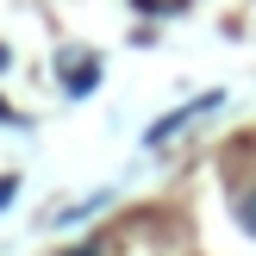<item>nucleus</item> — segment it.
Returning <instances> with one entry per match:
<instances>
[{
    "label": "nucleus",
    "mask_w": 256,
    "mask_h": 256,
    "mask_svg": "<svg viewBox=\"0 0 256 256\" xmlns=\"http://www.w3.org/2000/svg\"><path fill=\"white\" fill-rule=\"evenodd\" d=\"M94 82H100V62H82V69L69 75V94H75V100H88V94H94Z\"/></svg>",
    "instance_id": "f257e3e1"
},
{
    "label": "nucleus",
    "mask_w": 256,
    "mask_h": 256,
    "mask_svg": "<svg viewBox=\"0 0 256 256\" xmlns=\"http://www.w3.org/2000/svg\"><path fill=\"white\" fill-rule=\"evenodd\" d=\"M6 119H12V112H6V100H0V125H6Z\"/></svg>",
    "instance_id": "39448f33"
},
{
    "label": "nucleus",
    "mask_w": 256,
    "mask_h": 256,
    "mask_svg": "<svg viewBox=\"0 0 256 256\" xmlns=\"http://www.w3.org/2000/svg\"><path fill=\"white\" fill-rule=\"evenodd\" d=\"M12 194H19V182H12V175H0V212L12 206Z\"/></svg>",
    "instance_id": "7ed1b4c3"
},
{
    "label": "nucleus",
    "mask_w": 256,
    "mask_h": 256,
    "mask_svg": "<svg viewBox=\"0 0 256 256\" xmlns=\"http://www.w3.org/2000/svg\"><path fill=\"white\" fill-rule=\"evenodd\" d=\"M238 219H244V232L256 238V188H250V194H244V200H238Z\"/></svg>",
    "instance_id": "f03ea898"
},
{
    "label": "nucleus",
    "mask_w": 256,
    "mask_h": 256,
    "mask_svg": "<svg viewBox=\"0 0 256 256\" xmlns=\"http://www.w3.org/2000/svg\"><path fill=\"white\" fill-rule=\"evenodd\" d=\"M62 256H100V250H94V244H82V250H62Z\"/></svg>",
    "instance_id": "20e7f679"
}]
</instances>
